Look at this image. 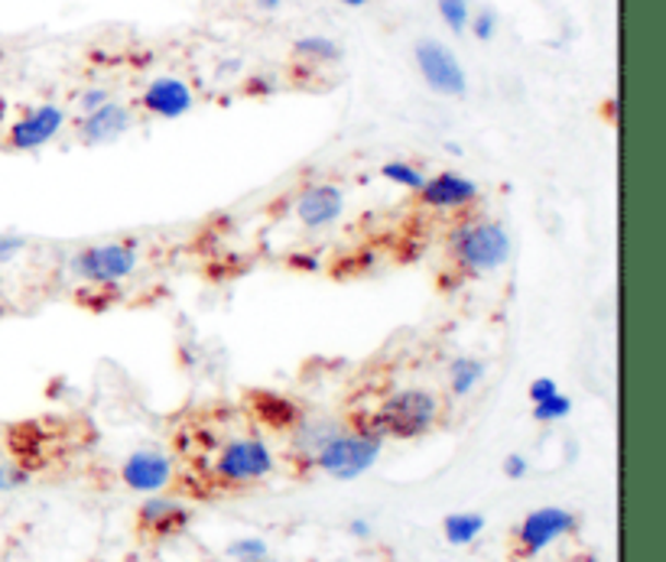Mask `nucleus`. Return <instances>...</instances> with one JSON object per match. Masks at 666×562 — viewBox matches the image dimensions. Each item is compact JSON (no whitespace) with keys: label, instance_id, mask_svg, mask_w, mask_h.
<instances>
[{"label":"nucleus","instance_id":"1","mask_svg":"<svg viewBox=\"0 0 666 562\" xmlns=\"http://www.w3.org/2000/svg\"><path fill=\"white\" fill-rule=\"evenodd\" d=\"M448 260L468 277L498 273L511 260V234L494 219H471L452 227Z\"/></svg>","mask_w":666,"mask_h":562},{"label":"nucleus","instance_id":"2","mask_svg":"<svg viewBox=\"0 0 666 562\" xmlns=\"http://www.w3.org/2000/svg\"><path fill=\"white\" fill-rule=\"evenodd\" d=\"M440 397L427 387H404L381 400L367 426L384 440H420L440 423Z\"/></svg>","mask_w":666,"mask_h":562},{"label":"nucleus","instance_id":"3","mask_svg":"<svg viewBox=\"0 0 666 562\" xmlns=\"http://www.w3.org/2000/svg\"><path fill=\"white\" fill-rule=\"evenodd\" d=\"M384 443L387 440L381 433H374L367 426V420H361L354 430H338L332 440L316 452L313 461L335 481H354L374 468V461L384 452Z\"/></svg>","mask_w":666,"mask_h":562},{"label":"nucleus","instance_id":"4","mask_svg":"<svg viewBox=\"0 0 666 562\" xmlns=\"http://www.w3.org/2000/svg\"><path fill=\"white\" fill-rule=\"evenodd\" d=\"M69 270L92 286H114L130 280L140 270V250L124 241H105V244H89L72 254Z\"/></svg>","mask_w":666,"mask_h":562},{"label":"nucleus","instance_id":"5","mask_svg":"<svg viewBox=\"0 0 666 562\" xmlns=\"http://www.w3.org/2000/svg\"><path fill=\"white\" fill-rule=\"evenodd\" d=\"M273 452L260 436H237L224 443L215 458V475L224 484H257L273 471Z\"/></svg>","mask_w":666,"mask_h":562},{"label":"nucleus","instance_id":"6","mask_svg":"<svg viewBox=\"0 0 666 562\" xmlns=\"http://www.w3.org/2000/svg\"><path fill=\"white\" fill-rule=\"evenodd\" d=\"M413 62L423 75V82L443 95V98H465L468 95V75L458 62V56L440 43V39H420L413 46Z\"/></svg>","mask_w":666,"mask_h":562},{"label":"nucleus","instance_id":"7","mask_svg":"<svg viewBox=\"0 0 666 562\" xmlns=\"http://www.w3.org/2000/svg\"><path fill=\"white\" fill-rule=\"evenodd\" d=\"M579 530V517L569 511V507H537L530 511L521 524H517V534H514V543L521 550V557H537L544 550H550L556 540L569 537Z\"/></svg>","mask_w":666,"mask_h":562},{"label":"nucleus","instance_id":"8","mask_svg":"<svg viewBox=\"0 0 666 562\" xmlns=\"http://www.w3.org/2000/svg\"><path fill=\"white\" fill-rule=\"evenodd\" d=\"M69 124V114L62 112L59 105H36L23 117H16L7 130V147L16 153H33L49 147Z\"/></svg>","mask_w":666,"mask_h":562},{"label":"nucleus","instance_id":"9","mask_svg":"<svg viewBox=\"0 0 666 562\" xmlns=\"http://www.w3.org/2000/svg\"><path fill=\"white\" fill-rule=\"evenodd\" d=\"M481 186L455 169H445L440 176H427L423 189H420V202L430 212H465L478 202Z\"/></svg>","mask_w":666,"mask_h":562},{"label":"nucleus","instance_id":"10","mask_svg":"<svg viewBox=\"0 0 666 562\" xmlns=\"http://www.w3.org/2000/svg\"><path fill=\"white\" fill-rule=\"evenodd\" d=\"M176 475L173 458L163 449L130 452L120 465V481L137 494H160Z\"/></svg>","mask_w":666,"mask_h":562},{"label":"nucleus","instance_id":"11","mask_svg":"<svg viewBox=\"0 0 666 562\" xmlns=\"http://www.w3.org/2000/svg\"><path fill=\"white\" fill-rule=\"evenodd\" d=\"M140 105H143V112L160 117V120H179V117L192 112L196 92L176 75H160L143 89Z\"/></svg>","mask_w":666,"mask_h":562},{"label":"nucleus","instance_id":"12","mask_svg":"<svg viewBox=\"0 0 666 562\" xmlns=\"http://www.w3.org/2000/svg\"><path fill=\"white\" fill-rule=\"evenodd\" d=\"M344 215V192L335 183H313L296 199V219L309 231L332 227Z\"/></svg>","mask_w":666,"mask_h":562},{"label":"nucleus","instance_id":"13","mask_svg":"<svg viewBox=\"0 0 666 562\" xmlns=\"http://www.w3.org/2000/svg\"><path fill=\"white\" fill-rule=\"evenodd\" d=\"M130 124H133V117H130V108H127V105L105 102L102 108L82 114V120L75 124V133H79V140L89 143V147H105V143L120 140V137L130 130Z\"/></svg>","mask_w":666,"mask_h":562},{"label":"nucleus","instance_id":"14","mask_svg":"<svg viewBox=\"0 0 666 562\" xmlns=\"http://www.w3.org/2000/svg\"><path fill=\"white\" fill-rule=\"evenodd\" d=\"M137 520L147 534H156V537H170V534H179L186 524H189V507L173 501V497H156L150 494L140 511H137Z\"/></svg>","mask_w":666,"mask_h":562},{"label":"nucleus","instance_id":"15","mask_svg":"<svg viewBox=\"0 0 666 562\" xmlns=\"http://www.w3.org/2000/svg\"><path fill=\"white\" fill-rule=\"evenodd\" d=\"M488 367L481 358H471V354H461V358H452L448 364V390L455 397H468L481 380H484Z\"/></svg>","mask_w":666,"mask_h":562},{"label":"nucleus","instance_id":"16","mask_svg":"<svg viewBox=\"0 0 666 562\" xmlns=\"http://www.w3.org/2000/svg\"><path fill=\"white\" fill-rule=\"evenodd\" d=\"M484 514L475 511H461V514H448L443 520V537L448 547H468L484 534Z\"/></svg>","mask_w":666,"mask_h":562},{"label":"nucleus","instance_id":"17","mask_svg":"<svg viewBox=\"0 0 666 562\" xmlns=\"http://www.w3.org/2000/svg\"><path fill=\"white\" fill-rule=\"evenodd\" d=\"M381 179H387L390 186H400L407 192H420L423 183H427V173L410 160H387L381 166Z\"/></svg>","mask_w":666,"mask_h":562},{"label":"nucleus","instance_id":"18","mask_svg":"<svg viewBox=\"0 0 666 562\" xmlns=\"http://www.w3.org/2000/svg\"><path fill=\"white\" fill-rule=\"evenodd\" d=\"M296 56H303L309 62H338L341 46L329 36H303V39H296Z\"/></svg>","mask_w":666,"mask_h":562},{"label":"nucleus","instance_id":"19","mask_svg":"<svg viewBox=\"0 0 666 562\" xmlns=\"http://www.w3.org/2000/svg\"><path fill=\"white\" fill-rule=\"evenodd\" d=\"M224 557L231 562H267L270 560V547L260 537H237L224 547Z\"/></svg>","mask_w":666,"mask_h":562},{"label":"nucleus","instance_id":"20","mask_svg":"<svg viewBox=\"0 0 666 562\" xmlns=\"http://www.w3.org/2000/svg\"><path fill=\"white\" fill-rule=\"evenodd\" d=\"M436 10H440V20L455 36H461L468 30V20H471V3L468 0H436Z\"/></svg>","mask_w":666,"mask_h":562},{"label":"nucleus","instance_id":"21","mask_svg":"<svg viewBox=\"0 0 666 562\" xmlns=\"http://www.w3.org/2000/svg\"><path fill=\"white\" fill-rule=\"evenodd\" d=\"M572 413V400L565 394H553L540 403H534V420L537 423H559Z\"/></svg>","mask_w":666,"mask_h":562},{"label":"nucleus","instance_id":"22","mask_svg":"<svg viewBox=\"0 0 666 562\" xmlns=\"http://www.w3.org/2000/svg\"><path fill=\"white\" fill-rule=\"evenodd\" d=\"M498 13L491 10V7H484V10H478V13H471V20H468V30H471V36L475 39H481V43H491L494 36H498Z\"/></svg>","mask_w":666,"mask_h":562},{"label":"nucleus","instance_id":"23","mask_svg":"<svg viewBox=\"0 0 666 562\" xmlns=\"http://www.w3.org/2000/svg\"><path fill=\"white\" fill-rule=\"evenodd\" d=\"M30 484V471L23 465H13V461H0V494H10V491H20Z\"/></svg>","mask_w":666,"mask_h":562},{"label":"nucleus","instance_id":"24","mask_svg":"<svg viewBox=\"0 0 666 562\" xmlns=\"http://www.w3.org/2000/svg\"><path fill=\"white\" fill-rule=\"evenodd\" d=\"M23 250H26V237H23V234L0 231V267H3V264H13Z\"/></svg>","mask_w":666,"mask_h":562},{"label":"nucleus","instance_id":"25","mask_svg":"<svg viewBox=\"0 0 666 562\" xmlns=\"http://www.w3.org/2000/svg\"><path fill=\"white\" fill-rule=\"evenodd\" d=\"M105 102H112V95H108V89H85L82 95H79V112L82 114H89V112H95V108H102Z\"/></svg>","mask_w":666,"mask_h":562},{"label":"nucleus","instance_id":"26","mask_svg":"<svg viewBox=\"0 0 666 562\" xmlns=\"http://www.w3.org/2000/svg\"><path fill=\"white\" fill-rule=\"evenodd\" d=\"M501 471L511 478V481H521V478H527V471H530V461L521 455V452H511L507 458H504V465H501Z\"/></svg>","mask_w":666,"mask_h":562},{"label":"nucleus","instance_id":"27","mask_svg":"<svg viewBox=\"0 0 666 562\" xmlns=\"http://www.w3.org/2000/svg\"><path fill=\"white\" fill-rule=\"evenodd\" d=\"M553 394H559V384H556L553 377H537V380L530 384V400H534V403H540V400H547V397H553Z\"/></svg>","mask_w":666,"mask_h":562},{"label":"nucleus","instance_id":"28","mask_svg":"<svg viewBox=\"0 0 666 562\" xmlns=\"http://www.w3.org/2000/svg\"><path fill=\"white\" fill-rule=\"evenodd\" d=\"M348 530H351L354 540H371V537H374V527H371V520H364V517H354V520L348 524Z\"/></svg>","mask_w":666,"mask_h":562},{"label":"nucleus","instance_id":"29","mask_svg":"<svg viewBox=\"0 0 666 562\" xmlns=\"http://www.w3.org/2000/svg\"><path fill=\"white\" fill-rule=\"evenodd\" d=\"M260 10H267V13H273V10H280L283 7V0H254Z\"/></svg>","mask_w":666,"mask_h":562},{"label":"nucleus","instance_id":"30","mask_svg":"<svg viewBox=\"0 0 666 562\" xmlns=\"http://www.w3.org/2000/svg\"><path fill=\"white\" fill-rule=\"evenodd\" d=\"M341 3H344V7H354V10H358V7H367L371 0H341Z\"/></svg>","mask_w":666,"mask_h":562},{"label":"nucleus","instance_id":"31","mask_svg":"<svg viewBox=\"0 0 666 562\" xmlns=\"http://www.w3.org/2000/svg\"><path fill=\"white\" fill-rule=\"evenodd\" d=\"M579 562H598V557H582Z\"/></svg>","mask_w":666,"mask_h":562}]
</instances>
